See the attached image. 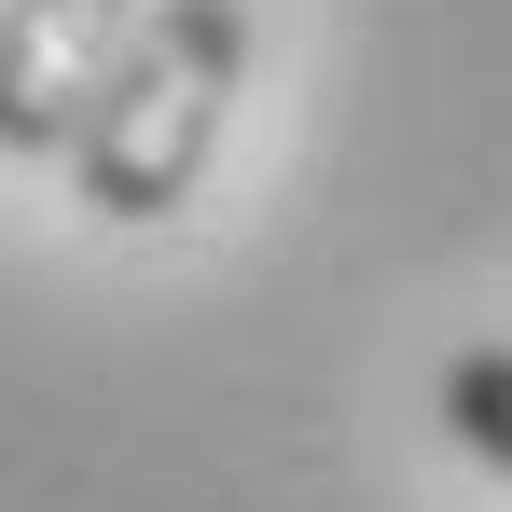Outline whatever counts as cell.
I'll return each instance as SVG.
<instances>
[{
	"mask_svg": "<svg viewBox=\"0 0 512 512\" xmlns=\"http://www.w3.org/2000/svg\"><path fill=\"white\" fill-rule=\"evenodd\" d=\"M443 429L512 485V346H457V360H443Z\"/></svg>",
	"mask_w": 512,
	"mask_h": 512,
	"instance_id": "3957f363",
	"label": "cell"
},
{
	"mask_svg": "<svg viewBox=\"0 0 512 512\" xmlns=\"http://www.w3.org/2000/svg\"><path fill=\"white\" fill-rule=\"evenodd\" d=\"M153 0H0V153H56Z\"/></svg>",
	"mask_w": 512,
	"mask_h": 512,
	"instance_id": "7a4b0ae2",
	"label": "cell"
},
{
	"mask_svg": "<svg viewBox=\"0 0 512 512\" xmlns=\"http://www.w3.org/2000/svg\"><path fill=\"white\" fill-rule=\"evenodd\" d=\"M236 84H250V0H153L125 28V56L97 70V97L70 111V139H56L70 194L97 222H167L222 153Z\"/></svg>",
	"mask_w": 512,
	"mask_h": 512,
	"instance_id": "6da1fadb",
	"label": "cell"
}]
</instances>
